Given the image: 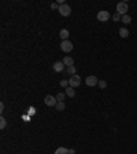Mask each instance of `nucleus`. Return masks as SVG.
Returning a JSON list of instances; mask_svg holds the SVG:
<instances>
[{
    "mask_svg": "<svg viewBox=\"0 0 137 154\" xmlns=\"http://www.w3.org/2000/svg\"><path fill=\"white\" fill-rule=\"evenodd\" d=\"M127 10H129V7H127L126 1H119V3L116 4V12H118L119 15H126Z\"/></svg>",
    "mask_w": 137,
    "mask_h": 154,
    "instance_id": "f257e3e1",
    "label": "nucleus"
},
{
    "mask_svg": "<svg viewBox=\"0 0 137 154\" xmlns=\"http://www.w3.org/2000/svg\"><path fill=\"white\" fill-rule=\"evenodd\" d=\"M96 18H97V21H100V22H107L111 18V15H110V12H108V11L101 10V11H99V12H97Z\"/></svg>",
    "mask_w": 137,
    "mask_h": 154,
    "instance_id": "f03ea898",
    "label": "nucleus"
},
{
    "mask_svg": "<svg viewBox=\"0 0 137 154\" xmlns=\"http://www.w3.org/2000/svg\"><path fill=\"white\" fill-rule=\"evenodd\" d=\"M58 11H59V14H60L62 17H68V15H70V12H71V7L64 3V4L59 6V10Z\"/></svg>",
    "mask_w": 137,
    "mask_h": 154,
    "instance_id": "7ed1b4c3",
    "label": "nucleus"
},
{
    "mask_svg": "<svg viewBox=\"0 0 137 154\" xmlns=\"http://www.w3.org/2000/svg\"><path fill=\"white\" fill-rule=\"evenodd\" d=\"M68 83H70V87L77 88V87H79V84H81V77H79L78 75H74L68 79Z\"/></svg>",
    "mask_w": 137,
    "mask_h": 154,
    "instance_id": "20e7f679",
    "label": "nucleus"
},
{
    "mask_svg": "<svg viewBox=\"0 0 137 154\" xmlns=\"http://www.w3.org/2000/svg\"><path fill=\"white\" fill-rule=\"evenodd\" d=\"M44 103L47 105V106H51V107H55L56 106V103H58V99H56V96H52V95H47L44 98Z\"/></svg>",
    "mask_w": 137,
    "mask_h": 154,
    "instance_id": "39448f33",
    "label": "nucleus"
},
{
    "mask_svg": "<svg viewBox=\"0 0 137 154\" xmlns=\"http://www.w3.org/2000/svg\"><path fill=\"white\" fill-rule=\"evenodd\" d=\"M60 50L63 52H70L73 50V43L68 41V40H63V41L60 43Z\"/></svg>",
    "mask_w": 137,
    "mask_h": 154,
    "instance_id": "423d86ee",
    "label": "nucleus"
},
{
    "mask_svg": "<svg viewBox=\"0 0 137 154\" xmlns=\"http://www.w3.org/2000/svg\"><path fill=\"white\" fill-rule=\"evenodd\" d=\"M99 83V80L96 76H88L86 79H85V84L88 85V87H96Z\"/></svg>",
    "mask_w": 137,
    "mask_h": 154,
    "instance_id": "0eeeda50",
    "label": "nucleus"
},
{
    "mask_svg": "<svg viewBox=\"0 0 137 154\" xmlns=\"http://www.w3.org/2000/svg\"><path fill=\"white\" fill-rule=\"evenodd\" d=\"M52 69L55 70L56 73H59V72H62V70L64 69V64L62 61H58V62H55V64L52 65Z\"/></svg>",
    "mask_w": 137,
    "mask_h": 154,
    "instance_id": "6e6552de",
    "label": "nucleus"
},
{
    "mask_svg": "<svg viewBox=\"0 0 137 154\" xmlns=\"http://www.w3.org/2000/svg\"><path fill=\"white\" fill-rule=\"evenodd\" d=\"M62 62H63L64 66H67V68H70V66H74V59L71 58V57H64Z\"/></svg>",
    "mask_w": 137,
    "mask_h": 154,
    "instance_id": "1a4fd4ad",
    "label": "nucleus"
},
{
    "mask_svg": "<svg viewBox=\"0 0 137 154\" xmlns=\"http://www.w3.org/2000/svg\"><path fill=\"white\" fill-rule=\"evenodd\" d=\"M64 94H66V96H68V98H74V96H75V90H74L73 87H67Z\"/></svg>",
    "mask_w": 137,
    "mask_h": 154,
    "instance_id": "9d476101",
    "label": "nucleus"
},
{
    "mask_svg": "<svg viewBox=\"0 0 137 154\" xmlns=\"http://www.w3.org/2000/svg\"><path fill=\"white\" fill-rule=\"evenodd\" d=\"M68 35H70V33H68L67 29H62V30L59 32V36H60V39H62V41H63V40H67Z\"/></svg>",
    "mask_w": 137,
    "mask_h": 154,
    "instance_id": "9b49d317",
    "label": "nucleus"
},
{
    "mask_svg": "<svg viewBox=\"0 0 137 154\" xmlns=\"http://www.w3.org/2000/svg\"><path fill=\"white\" fill-rule=\"evenodd\" d=\"M119 36H121V37H127V36H129V30H127L126 28H121V29H119Z\"/></svg>",
    "mask_w": 137,
    "mask_h": 154,
    "instance_id": "f8f14e48",
    "label": "nucleus"
},
{
    "mask_svg": "<svg viewBox=\"0 0 137 154\" xmlns=\"http://www.w3.org/2000/svg\"><path fill=\"white\" fill-rule=\"evenodd\" d=\"M64 107H66V105H64V102H58L56 103V106H55V109L58 110V112H63Z\"/></svg>",
    "mask_w": 137,
    "mask_h": 154,
    "instance_id": "ddd939ff",
    "label": "nucleus"
},
{
    "mask_svg": "<svg viewBox=\"0 0 137 154\" xmlns=\"http://www.w3.org/2000/svg\"><path fill=\"white\" fill-rule=\"evenodd\" d=\"M53 154H68V150L66 147H59V149H56V151Z\"/></svg>",
    "mask_w": 137,
    "mask_h": 154,
    "instance_id": "4468645a",
    "label": "nucleus"
},
{
    "mask_svg": "<svg viewBox=\"0 0 137 154\" xmlns=\"http://www.w3.org/2000/svg\"><path fill=\"white\" fill-rule=\"evenodd\" d=\"M122 22H123V23H130V22H132V18H130V15H122V19H121Z\"/></svg>",
    "mask_w": 137,
    "mask_h": 154,
    "instance_id": "2eb2a0df",
    "label": "nucleus"
},
{
    "mask_svg": "<svg viewBox=\"0 0 137 154\" xmlns=\"http://www.w3.org/2000/svg\"><path fill=\"white\" fill-rule=\"evenodd\" d=\"M75 72H77V69H75V66H70V68H67V73H68V75H71V76L77 75Z\"/></svg>",
    "mask_w": 137,
    "mask_h": 154,
    "instance_id": "dca6fc26",
    "label": "nucleus"
},
{
    "mask_svg": "<svg viewBox=\"0 0 137 154\" xmlns=\"http://www.w3.org/2000/svg\"><path fill=\"white\" fill-rule=\"evenodd\" d=\"M111 18H112V21H114V22H119V21L122 19V15H119L118 12H115V14L111 17Z\"/></svg>",
    "mask_w": 137,
    "mask_h": 154,
    "instance_id": "f3484780",
    "label": "nucleus"
},
{
    "mask_svg": "<svg viewBox=\"0 0 137 154\" xmlns=\"http://www.w3.org/2000/svg\"><path fill=\"white\" fill-rule=\"evenodd\" d=\"M5 125H7V121H5L4 117H0V129H4Z\"/></svg>",
    "mask_w": 137,
    "mask_h": 154,
    "instance_id": "a211bd4d",
    "label": "nucleus"
},
{
    "mask_svg": "<svg viewBox=\"0 0 137 154\" xmlns=\"http://www.w3.org/2000/svg\"><path fill=\"white\" fill-rule=\"evenodd\" d=\"M64 98H66V94H63V92H59L58 95H56V99H58V102H63Z\"/></svg>",
    "mask_w": 137,
    "mask_h": 154,
    "instance_id": "6ab92c4d",
    "label": "nucleus"
},
{
    "mask_svg": "<svg viewBox=\"0 0 137 154\" xmlns=\"http://www.w3.org/2000/svg\"><path fill=\"white\" fill-rule=\"evenodd\" d=\"M97 85H99V88H101V90H104V88H107V83H105L104 80H99V83H97Z\"/></svg>",
    "mask_w": 137,
    "mask_h": 154,
    "instance_id": "aec40b11",
    "label": "nucleus"
},
{
    "mask_svg": "<svg viewBox=\"0 0 137 154\" xmlns=\"http://www.w3.org/2000/svg\"><path fill=\"white\" fill-rule=\"evenodd\" d=\"M60 85L64 87V88H67V87H70V83H68V80H62V81H60Z\"/></svg>",
    "mask_w": 137,
    "mask_h": 154,
    "instance_id": "412c9836",
    "label": "nucleus"
},
{
    "mask_svg": "<svg viewBox=\"0 0 137 154\" xmlns=\"http://www.w3.org/2000/svg\"><path fill=\"white\" fill-rule=\"evenodd\" d=\"M51 8H52V10H59V4L58 3H52V4H51Z\"/></svg>",
    "mask_w": 137,
    "mask_h": 154,
    "instance_id": "4be33fe9",
    "label": "nucleus"
},
{
    "mask_svg": "<svg viewBox=\"0 0 137 154\" xmlns=\"http://www.w3.org/2000/svg\"><path fill=\"white\" fill-rule=\"evenodd\" d=\"M0 112H1V113L4 112V103H3V102L0 103Z\"/></svg>",
    "mask_w": 137,
    "mask_h": 154,
    "instance_id": "5701e85b",
    "label": "nucleus"
},
{
    "mask_svg": "<svg viewBox=\"0 0 137 154\" xmlns=\"http://www.w3.org/2000/svg\"><path fill=\"white\" fill-rule=\"evenodd\" d=\"M29 114H34V107H29Z\"/></svg>",
    "mask_w": 137,
    "mask_h": 154,
    "instance_id": "b1692460",
    "label": "nucleus"
},
{
    "mask_svg": "<svg viewBox=\"0 0 137 154\" xmlns=\"http://www.w3.org/2000/svg\"><path fill=\"white\" fill-rule=\"evenodd\" d=\"M75 151H74V149H71V150H68V154H74Z\"/></svg>",
    "mask_w": 137,
    "mask_h": 154,
    "instance_id": "393cba45",
    "label": "nucleus"
}]
</instances>
